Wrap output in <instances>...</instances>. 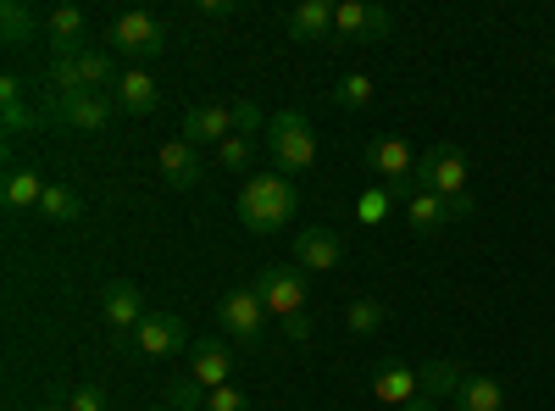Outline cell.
Instances as JSON below:
<instances>
[{
  "instance_id": "obj_1",
  "label": "cell",
  "mask_w": 555,
  "mask_h": 411,
  "mask_svg": "<svg viewBox=\"0 0 555 411\" xmlns=\"http://www.w3.org/2000/svg\"><path fill=\"white\" fill-rule=\"evenodd\" d=\"M300 217V190L295 178L284 172H250L245 190H240V222L250 228V234H278L284 222Z\"/></svg>"
},
{
  "instance_id": "obj_2",
  "label": "cell",
  "mask_w": 555,
  "mask_h": 411,
  "mask_svg": "<svg viewBox=\"0 0 555 411\" xmlns=\"http://www.w3.org/2000/svg\"><path fill=\"white\" fill-rule=\"evenodd\" d=\"M416 190H428V195H444V201H455L461 211L473 217V195H467V178H473V167H467V151L461 145H434L423 162H416Z\"/></svg>"
},
{
  "instance_id": "obj_3",
  "label": "cell",
  "mask_w": 555,
  "mask_h": 411,
  "mask_svg": "<svg viewBox=\"0 0 555 411\" xmlns=\"http://www.w3.org/2000/svg\"><path fill=\"white\" fill-rule=\"evenodd\" d=\"M267 151H272V172L300 178L317 162V133H311V123L300 112H278L272 128H267Z\"/></svg>"
},
{
  "instance_id": "obj_4",
  "label": "cell",
  "mask_w": 555,
  "mask_h": 411,
  "mask_svg": "<svg viewBox=\"0 0 555 411\" xmlns=\"http://www.w3.org/2000/svg\"><path fill=\"white\" fill-rule=\"evenodd\" d=\"M117 78L122 73H117V56L106 51V44H83V51L51 56V84L56 89H95V95H106Z\"/></svg>"
},
{
  "instance_id": "obj_5",
  "label": "cell",
  "mask_w": 555,
  "mask_h": 411,
  "mask_svg": "<svg viewBox=\"0 0 555 411\" xmlns=\"http://www.w3.org/2000/svg\"><path fill=\"white\" fill-rule=\"evenodd\" d=\"M106 51L112 56H128V62H151V56L167 51V23L156 12H122L106 28Z\"/></svg>"
},
{
  "instance_id": "obj_6",
  "label": "cell",
  "mask_w": 555,
  "mask_h": 411,
  "mask_svg": "<svg viewBox=\"0 0 555 411\" xmlns=\"http://www.w3.org/2000/svg\"><path fill=\"white\" fill-rule=\"evenodd\" d=\"M250 290L261 295V306H267L272 317H284V323L306 317V272H295V267H267V272H256Z\"/></svg>"
},
{
  "instance_id": "obj_7",
  "label": "cell",
  "mask_w": 555,
  "mask_h": 411,
  "mask_svg": "<svg viewBox=\"0 0 555 411\" xmlns=\"http://www.w3.org/2000/svg\"><path fill=\"white\" fill-rule=\"evenodd\" d=\"M73 133H106L112 117H117V101L112 95H95V89H56V106H51Z\"/></svg>"
},
{
  "instance_id": "obj_8",
  "label": "cell",
  "mask_w": 555,
  "mask_h": 411,
  "mask_svg": "<svg viewBox=\"0 0 555 411\" xmlns=\"http://www.w3.org/2000/svg\"><path fill=\"white\" fill-rule=\"evenodd\" d=\"M217 323L234 334L240 345H261V334H267V306H261L256 290H228V295L217 300Z\"/></svg>"
},
{
  "instance_id": "obj_9",
  "label": "cell",
  "mask_w": 555,
  "mask_h": 411,
  "mask_svg": "<svg viewBox=\"0 0 555 411\" xmlns=\"http://www.w3.org/2000/svg\"><path fill=\"white\" fill-rule=\"evenodd\" d=\"M183 345H190V334H183V317H178V311H145V323L133 329V350H139V361L178 356Z\"/></svg>"
},
{
  "instance_id": "obj_10",
  "label": "cell",
  "mask_w": 555,
  "mask_h": 411,
  "mask_svg": "<svg viewBox=\"0 0 555 411\" xmlns=\"http://www.w3.org/2000/svg\"><path fill=\"white\" fill-rule=\"evenodd\" d=\"M101 317H106V329L122 339H133V329L145 323V300H139V284L133 279H112L106 290H101Z\"/></svg>"
},
{
  "instance_id": "obj_11",
  "label": "cell",
  "mask_w": 555,
  "mask_h": 411,
  "mask_svg": "<svg viewBox=\"0 0 555 411\" xmlns=\"http://www.w3.org/2000/svg\"><path fill=\"white\" fill-rule=\"evenodd\" d=\"M366 172H373L378 184H405L416 172V156L400 133H378V140H366Z\"/></svg>"
},
{
  "instance_id": "obj_12",
  "label": "cell",
  "mask_w": 555,
  "mask_h": 411,
  "mask_svg": "<svg viewBox=\"0 0 555 411\" xmlns=\"http://www.w3.org/2000/svg\"><path fill=\"white\" fill-rule=\"evenodd\" d=\"M295 261H300V272H334V267H345V240L334 228L311 222L295 234Z\"/></svg>"
},
{
  "instance_id": "obj_13",
  "label": "cell",
  "mask_w": 555,
  "mask_h": 411,
  "mask_svg": "<svg viewBox=\"0 0 555 411\" xmlns=\"http://www.w3.org/2000/svg\"><path fill=\"white\" fill-rule=\"evenodd\" d=\"M234 133H240L234 106H222V101H211V106H190V112H183V140H190L195 151H201V145H222V140H234Z\"/></svg>"
},
{
  "instance_id": "obj_14",
  "label": "cell",
  "mask_w": 555,
  "mask_h": 411,
  "mask_svg": "<svg viewBox=\"0 0 555 411\" xmlns=\"http://www.w3.org/2000/svg\"><path fill=\"white\" fill-rule=\"evenodd\" d=\"M389 28H395L389 7H366V0L334 7V39H384Z\"/></svg>"
},
{
  "instance_id": "obj_15",
  "label": "cell",
  "mask_w": 555,
  "mask_h": 411,
  "mask_svg": "<svg viewBox=\"0 0 555 411\" xmlns=\"http://www.w3.org/2000/svg\"><path fill=\"white\" fill-rule=\"evenodd\" d=\"M190 378L201 389H222L228 378H234V350H228L222 339H195L190 345Z\"/></svg>"
},
{
  "instance_id": "obj_16",
  "label": "cell",
  "mask_w": 555,
  "mask_h": 411,
  "mask_svg": "<svg viewBox=\"0 0 555 411\" xmlns=\"http://www.w3.org/2000/svg\"><path fill=\"white\" fill-rule=\"evenodd\" d=\"M405 217H411V234L416 240H434V234H444V228L455 222V217H467V211H461L455 201H444V195H411L405 201Z\"/></svg>"
},
{
  "instance_id": "obj_17",
  "label": "cell",
  "mask_w": 555,
  "mask_h": 411,
  "mask_svg": "<svg viewBox=\"0 0 555 411\" xmlns=\"http://www.w3.org/2000/svg\"><path fill=\"white\" fill-rule=\"evenodd\" d=\"M156 162H162V178H167L172 190H195L201 178H206V156H201L190 140H167Z\"/></svg>"
},
{
  "instance_id": "obj_18",
  "label": "cell",
  "mask_w": 555,
  "mask_h": 411,
  "mask_svg": "<svg viewBox=\"0 0 555 411\" xmlns=\"http://www.w3.org/2000/svg\"><path fill=\"white\" fill-rule=\"evenodd\" d=\"M112 101H117V112H128V117H145V112H156L162 89H156V78H151L145 67H122V78L112 84Z\"/></svg>"
},
{
  "instance_id": "obj_19",
  "label": "cell",
  "mask_w": 555,
  "mask_h": 411,
  "mask_svg": "<svg viewBox=\"0 0 555 411\" xmlns=\"http://www.w3.org/2000/svg\"><path fill=\"white\" fill-rule=\"evenodd\" d=\"M284 28H289L300 44H317V39H328V34H334V7H328V0H300Z\"/></svg>"
},
{
  "instance_id": "obj_20",
  "label": "cell",
  "mask_w": 555,
  "mask_h": 411,
  "mask_svg": "<svg viewBox=\"0 0 555 411\" xmlns=\"http://www.w3.org/2000/svg\"><path fill=\"white\" fill-rule=\"evenodd\" d=\"M83 12L78 7H56L51 17H44V39H51V51L67 56V51H83Z\"/></svg>"
},
{
  "instance_id": "obj_21",
  "label": "cell",
  "mask_w": 555,
  "mask_h": 411,
  "mask_svg": "<svg viewBox=\"0 0 555 411\" xmlns=\"http://www.w3.org/2000/svg\"><path fill=\"white\" fill-rule=\"evenodd\" d=\"M373 395H378L384 406H411L416 395H423V384H416L411 368H389V361H384V368L373 373Z\"/></svg>"
},
{
  "instance_id": "obj_22",
  "label": "cell",
  "mask_w": 555,
  "mask_h": 411,
  "mask_svg": "<svg viewBox=\"0 0 555 411\" xmlns=\"http://www.w3.org/2000/svg\"><path fill=\"white\" fill-rule=\"evenodd\" d=\"M500 406H505L500 378H483V373L461 378V389H455V411H500Z\"/></svg>"
},
{
  "instance_id": "obj_23",
  "label": "cell",
  "mask_w": 555,
  "mask_h": 411,
  "mask_svg": "<svg viewBox=\"0 0 555 411\" xmlns=\"http://www.w3.org/2000/svg\"><path fill=\"white\" fill-rule=\"evenodd\" d=\"M44 172L39 167H17L12 178H7V211H34L39 201H44Z\"/></svg>"
},
{
  "instance_id": "obj_24",
  "label": "cell",
  "mask_w": 555,
  "mask_h": 411,
  "mask_svg": "<svg viewBox=\"0 0 555 411\" xmlns=\"http://www.w3.org/2000/svg\"><path fill=\"white\" fill-rule=\"evenodd\" d=\"M0 117H7V133H28V128H39V112L23 106V84H17L12 73L0 78Z\"/></svg>"
},
{
  "instance_id": "obj_25",
  "label": "cell",
  "mask_w": 555,
  "mask_h": 411,
  "mask_svg": "<svg viewBox=\"0 0 555 411\" xmlns=\"http://www.w3.org/2000/svg\"><path fill=\"white\" fill-rule=\"evenodd\" d=\"M461 373L455 361H423V368H416V384H423V395H434V400H455V389H461Z\"/></svg>"
},
{
  "instance_id": "obj_26",
  "label": "cell",
  "mask_w": 555,
  "mask_h": 411,
  "mask_svg": "<svg viewBox=\"0 0 555 411\" xmlns=\"http://www.w3.org/2000/svg\"><path fill=\"white\" fill-rule=\"evenodd\" d=\"M39 217H44V222H78V217H83L78 190H73V184H51V190H44V201H39Z\"/></svg>"
},
{
  "instance_id": "obj_27",
  "label": "cell",
  "mask_w": 555,
  "mask_h": 411,
  "mask_svg": "<svg viewBox=\"0 0 555 411\" xmlns=\"http://www.w3.org/2000/svg\"><path fill=\"white\" fill-rule=\"evenodd\" d=\"M34 28H44V23H34V12L23 7V0H7V7H0V34H7V44H28Z\"/></svg>"
},
{
  "instance_id": "obj_28",
  "label": "cell",
  "mask_w": 555,
  "mask_h": 411,
  "mask_svg": "<svg viewBox=\"0 0 555 411\" xmlns=\"http://www.w3.org/2000/svg\"><path fill=\"white\" fill-rule=\"evenodd\" d=\"M334 106H339V112L373 106V78H366V73H345V78L334 84Z\"/></svg>"
},
{
  "instance_id": "obj_29",
  "label": "cell",
  "mask_w": 555,
  "mask_h": 411,
  "mask_svg": "<svg viewBox=\"0 0 555 411\" xmlns=\"http://www.w3.org/2000/svg\"><path fill=\"white\" fill-rule=\"evenodd\" d=\"M217 162L228 172H256V140H245V133H234V140L217 145Z\"/></svg>"
},
{
  "instance_id": "obj_30",
  "label": "cell",
  "mask_w": 555,
  "mask_h": 411,
  "mask_svg": "<svg viewBox=\"0 0 555 411\" xmlns=\"http://www.w3.org/2000/svg\"><path fill=\"white\" fill-rule=\"evenodd\" d=\"M206 395H211V389H201L195 378H172L162 400H167L172 411H206Z\"/></svg>"
},
{
  "instance_id": "obj_31",
  "label": "cell",
  "mask_w": 555,
  "mask_h": 411,
  "mask_svg": "<svg viewBox=\"0 0 555 411\" xmlns=\"http://www.w3.org/2000/svg\"><path fill=\"white\" fill-rule=\"evenodd\" d=\"M384 317H389V311H384L378 300H356V306L345 311V323H350L356 334H378V329H384Z\"/></svg>"
},
{
  "instance_id": "obj_32",
  "label": "cell",
  "mask_w": 555,
  "mask_h": 411,
  "mask_svg": "<svg viewBox=\"0 0 555 411\" xmlns=\"http://www.w3.org/2000/svg\"><path fill=\"white\" fill-rule=\"evenodd\" d=\"M389 206H395V195H389V184H373L361 201H356V217L361 222H384L389 217Z\"/></svg>"
},
{
  "instance_id": "obj_33",
  "label": "cell",
  "mask_w": 555,
  "mask_h": 411,
  "mask_svg": "<svg viewBox=\"0 0 555 411\" xmlns=\"http://www.w3.org/2000/svg\"><path fill=\"white\" fill-rule=\"evenodd\" d=\"M234 123H240V133H245V140H256L261 128H272V117H267L256 101H234Z\"/></svg>"
},
{
  "instance_id": "obj_34",
  "label": "cell",
  "mask_w": 555,
  "mask_h": 411,
  "mask_svg": "<svg viewBox=\"0 0 555 411\" xmlns=\"http://www.w3.org/2000/svg\"><path fill=\"white\" fill-rule=\"evenodd\" d=\"M206 411H250V395L234 389V384H222V389L206 395Z\"/></svg>"
},
{
  "instance_id": "obj_35",
  "label": "cell",
  "mask_w": 555,
  "mask_h": 411,
  "mask_svg": "<svg viewBox=\"0 0 555 411\" xmlns=\"http://www.w3.org/2000/svg\"><path fill=\"white\" fill-rule=\"evenodd\" d=\"M67 411H106V389L101 384H83L67 395Z\"/></svg>"
},
{
  "instance_id": "obj_36",
  "label": "cell",
  "mask_w": 555,
  "mask_h": 411,
  "mask_svg": "<svg viewBox=\"0 0 555 411\" xmlns=\"http://www.w3.org/2000/svg\"><path fill=\"white\" fill-rule=\"evenodd\" d=\"M195 12L201 17H234L240 7H234V0H195Z\"/></svg>"
},
{
  "instance_id": "obj_37",
  "label": "cell",
  "mask_w": 555,
  "mask_h": 411,
  "mask_svg": "<svg viewBox=\"0 0 555 411\" xmlns=\"http://www.w3.org/2000/svg\"><path fill=\"white\" fill-rule=\"evenodd\" d=\"M289 339H311V317H295V323H284Z\"/></svg>"
},
{
  "instance_id": "obj_38",
  "label": "cell",
  "mask_w": 555,
  "mask_h": 411,
  "mask_svg": "<svg viewBox=\"0 0 555 411\" xmlns=\"http://www.w3.org/2000/svg\"><path fill=\"white\" fill-rule=\"evenodd\" d=\"M400 411H444V406H439L434 395H416V400H411V406H400Z\"/></svg>"
},
{
  "instance_id": "obj_39",
  "label": "cell",
  "mask_w": 555,
  "mask_h": 411,
  "mask_svg": "<svg viewBox=\"0 0 555 411\" xmlns=\"http://www.w3.org/2000/svg\"><path fill=\"white\" fill-rule=\"evenodd\" d=\"M34 411H67V406H34Z\"/></svg>"
},
{
  "instance_id": "obj_40",
  "label": "cell",
  "mask_w": 555,
  "mask_h": 411,
  "mask_svg": "<svg viewBox=\"0 0 555 411\" xmlns=\"http://www.w3.org/2000/svg\"><path fill=\"white\" fill-rule=\"evenodd\" d=\"M550 67H555V51H550Z\"/></svg>"
},
{
  "instance_id": "obj_41",
  "label": "cell",
  "mask_w": 555,
  "mask_h": 411,
  "mask_svg": "<svg viewBox=\"0 0 555 411\" xmlns=\"http://www.w3.org/2000/svg\"><path fill=\"white\" fill-rule=\"evenodd\" d=\"M550 17H555V7H550Z\"/></svg>"
}]
</instances>
